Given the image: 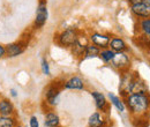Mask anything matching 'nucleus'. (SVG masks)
<instances>
[{
  "label": "nucleus",
  "mask_w": 150,
  "mask_h": 127,
  "mask_svg": "<svg viewBox=\"0 0 150 127\" xmlns=\"http://www.w3.org/2000/svg\"><path fill=\"white\" fill-rule=\"evenodd\" d=\"M29 125H30V127H39V123H38V119H37V117H36V116L30 117Z\"/></svg>",
  "instance_id": "obj_23"
},
{
  "label": "nucleus",
  "mask_w": 150,
  "mask_h": 127,
  "mask_svg": "<svg viewBox=\"0 0 150 127\" xmlns=\"http://www.w3.org/2000/svg\"><path fill=\"white\" fill-rule=\"evenodd\" d=\"M59 96H60V91L56 87H49L47 90L45 91V99L46 103L51 106H56L59 103Z\"/></svg>",
  "instance_id": "obj_8"
},
{
  "label": "nucleus",
  "mask_w": 150,
  "mask_h": 127,
  "mask_svg": "<svg viewBox=\"0 0 150 127\" xmlns=\"http://www.w3.org/2000/svg\"><path fill=\"white\" fill-rule=\"evenodd\" d=\"M99 53H100V50L98 46H96L94 44H88L84 50V58H96V57H99Z\"/></svg>",
  "instance_id": "obj_18"
},
{
  "label": "nucleus",
  "mask_w": 150,
  "mask_h": 127,
  "mask_svg": "<svg viewBox=\"0 0 150 127\" xmlns=\"http://www.w3.org/2000/svg\"><path fill=\"white\" fill-rule=\"evenodd\" d=\"M15 127H22V126H20V125H16V126H15Z\"/></svg>",
  "instance_id": "obj_28"
},
{
  "label": "nucleus",
  "mask_w": 150,
  "mask_h": 127,
  "mask_svg": "<svg viewBox=\"0 0 150 127\" xmlns=\"http://www.w3.org/2000/svg\"><path fill=\"white\" fill-rule=\"evenodd\" d=\"M16 125V116H0V127H15Z\"/></svg>",
  "instance_id": "obj_15"
},
{
  "label": "nucleus",
  "mask_w": 150,
  "mask_h": 127,
  "mask_svg": "<svg viewBox=\"0 0 150 127\" xmlns=\"http://www.w3.org/2000/svg\"><path fill=\"white\" fill-rule=\"evenodd\" d=\"M133 79L129 74H125L121 79V83H120V87L119 89L121 91L122 95H126V94H129L132 89V84H133Z\"/></svg>",
  "instance_id": "obj_13"
},
{
  "label": "nucleus",
  "mask_w": 150,
  "mask_h": 127,
  "mask_svg": "<svg viewBox=\"0 0 150 127\" xmlns=\"http://www.w3.org/2000/svg\"><path fill=\"white\" fill-rule=\"evenodd\" d=\"M91 97L94 98L95 101V104H96V108L98 110H104L106 109L108 106V102L105 99V96L102 94V92H98V91H93L91 92Z\"/></svg>",
  "instance_id": "obj_12"
},
{
  "label": "nucleus",
  "mask_w": 150,
  "mask_h": 127,
  "mask_svg": "<svg viewBox=\"0 0 150 127\" xmlns=\"http://www.w3.org/2000/svg\"><path fill=\"white\" fill-rule=\"evenodd\" d=\"M142 2H143V4H146L147 6H149L150 7V0H142Z\"/></svg>",
  "instance_id": "obj_27"
},
{
  "label": "nucleus",
  "mask_w": 150,
  "mask_h": 127,
  "mask_svg": "<svg viewBox=\"0 0 150 127\" xmlns=\"http://www.w3.org/2000/svg\"><path fill=\"white\" fill-rule=\"evenodd\" d=\"M79 38L77 31L75 29H66L65 31H62L59 37H58V42L60 45L66 46V48H72L76 43Z\"/></svg>",
  "instance_id": "obj_3"
},
{
  "label": "nucleus",
  "mask_w": 150,
  "mask_h": 127,
  "mask_svg": "<svg viewBox=\"0 0 150 127\" xmlns=\"http://www.w3.org/2000/svg\"><path fill=\"white\" fill-rule=\"evenodd\" d=\"M0 116H15V108L8 98H0Z\"/></svg>",
  "instance_id": "obj_9"
},
{
  "label": "nucleus",
  "mask_w": 150,
  "mask_h": 127,
  "mask_svg": "<svg viewBox=\"0 0 150 127\" xmlns=\"http://www.w3.org/2000/svg\"><path fill=\"white\" fill-rule=\"evenodd\" d=\"M147 86L144 84V82L142 81H137V80H134L133 81V84H132V89L131 92L132 94H142L144 95L147 92Z\"/></svg>",
  "instance_id": "obj_17"
},
{
  "label": "nucleus",
  "mask_w": 150,
  "mask_h": 127,
  "mask_svg": "<svg viewBox=\"0 0 150 127\" xmlns=\"http://www.w3.org/2000/svg\"><path fill=\"white\" fill-rule=\"evenodd\" d=\"M109 97H110V99H111V103H112L113 105L117 108L118 111H120V112H125V104L122 103V101L119 98V97H117L115 95H113V94H109Z\"/></svg>",
  "instance_id": "obj_19"
},
{
  "label": "nucleus",
  "mask_w": 150,
  "mask_h": 127,
  "mask_svg": "<svg viewBox=\"0 0 150 127\" xmlns=\"http://www.w3.org/2000/svg\"><path fill=\"white\" fill-rule=\"evenodd\" d=\"M132 13L139 18H150V7L147 6L143 2H139V4H134L131 6Z\"/></svg>",
  "instance_id": "obj_6"
},
{
  "label": "nucleus",
  "mask_w": 150,
  "mask_h": 127,
  "mask_svg": "<svg viewBox=\"0 0 150 127\" xmlns=\"http://www.w3.org/2000/svg\"><path fill=\"white\" fill-rule=\"evenodd\" d=\"M90 40L96 46H98L100 49H106L109 46V44H110L111 38L108 35H104V34H100V33H94L90 36Z\"/></svg>",
  "instance_id": "obj_7"
},
{
  "label": "nucleus",
  "mask_w": 150,
  "mask_h": 127,
  "mask_svg": "<svg viewBox=\"0 0 150 127\" xmlns=\"http://www.w3.org/2000/svg\"><path fill=\"white\" fill-rule=\"evenodd\" d=\"M0 98H1V97H0Z\"/></svg>",
  "instance_id": "obj_29"
},
{
  "label": "nucleus",
  "mask_w": 150,
  "mask_h": 127,
  "mask_svg": "<svg viewBox=\"0 0 150 127\" xmlns=\"http://www.w3.org/2000/svg\"><path fill=\"white\" fill-rule=\"evenodd\" d=\"M4 57H6V49H5V45L0 43V59H2Z\"/></svg>",
  "instance_id": "obj_24"
},
{
  "label": "nucleus",
  "mask_w": 150,
  "mask_h": 127,
  "mask_svg": "<svg viewBox=\"0 0 150 127\" xmlns=\"http://www.w3.org/2000/svg\"><path fill=\"white\" fill-rule=\"evenodd\" d=\"M88 125H89V127H102L103 126V125H104V119H103L102 114L98 113V112L93 113V114L89 117Z\"/></svg>",
  "instance_id": "obj_16"
},
{
  "label": "nucleus",
  "mask_w": 150,
  "mask_h": 127,
  "mask_svg": "<svg viewBox=\"0 0 150 127\" xmlns=\"http://www.w3.org/2000/svg\"><path fill=\"white\" fill-rule=\"evenodd\" d=\"M9 94H11V96H12V97H14V98H15V97H18V91L15 90L14 88H11V89H9Z\"/></svg>",
  "instance_id": "obj_25"
},
{
  "label": "nucleus",
  "mask_w": 150,
  "mask_h": 127,
  "mask_svg": "<svg viewBox=\"0 0 150 127\" xmlns=\"http://www.w3.org/2000/svg\"><path fill=\"white\" fill-rule=\"evenodd\" d=\"M40 68H42V72L44 75H50L51 71H50V65H49V61L46 60V58H43L42 61H40Z\"/></svg>",
  "instance_id": "obj_21"
},
{
  "label": "nucleus",
  "mask_w": 150,
  "mask_h": 127,
  "mask_svg": "<svg viewBox=\"0 0 150 127\" xmlns=\"http://www.w3.org/2000/svg\"><path fill=\"white\" fill-rule=\"evenodd\" d=\"M109 46L111 48L113 52H124V51L127 50V45H126L125 40L119 38V37H113L110 40Z\"/></svg>",
  "instance_id": "obj_11"
},
{
  "label": "nucleus",
  "mask_w": 150,
  "mask_h": 127,
  "mask_svg": "<svg viewBox=\"0 0 150 127\" xmlns=\"http://www.w3.org/2000/svg\"><path fill=\"white\" fill-rule=\"evenodd\" d=\"M44 124L46 127H58L60 124V119L54 112H47L45 114Z\"/></svg>",
  "instance_id": "obj_14"
},
{
  "label": "nucleus",
  "mask_w": 150,
  "mask_h": 127,
  "mask_svg": "<svg viewBox=\"0 0 150 127\" xmlns=\"http://www.w3.org/2000/svg\"><path fill=\"white\" fill-rule=\"evenodd\" d=\"M129 57L126 55L125 52H114L111 64L114 68L120 70V71H125L128 68L129 66Z\"/></svg>",
  "instance_id": "obj_5"
},
{
  "label": "nucleus",
  "mask_w": 150,
  "mask_h": 127,
  "mask_svg": "<svg viewBox=\"0 0 150 127\" xmlns=\"http://www.w3.org/2000/svg\"><path fill=\"white\" fill-rule=\"evenodd\" d=\"M27 46H28V43L23 42V40H19V42H14V43L7 44V45H5L6 57H8V58H16V57L21 55L25 51Z\"/></svg>",
  "instance_id": "obj_2"
},
{
  "label": "nucleus",
  "mask_w": 150,
  "mask_h": 127,
  "mask_svg": "<svg viewBox=\"0 0 150 127\" xmlns=\"http://www.w3.org/2000/svg\"><path fill=\"white\" fill-rule=\"evenodd\" d=\"M127 105L132 113L142 114L149 108V99L146 95L142 94H131L127 97Z\"/></svg>",
  "instance_id": "obj_1"
},
{
  "label": "nucleus",
  "mask_w": 150,
  "mask_h": 127,
  "mask_svg": "<svg viewBox=\"0 0 150 127\" xmlns=\"http://www.w3.org/2000/svg\"><path fill=\"white\" fill-rule=\"evenodd\" d=\"M141 29H142V31L146 35L150 36V18L142 20V22H141Z\"/></svg>",
  "instance_id": "obj_22"
},
{
  "label": "nucleus",
  "mask_w": 150,
  "mask_h": 127,
  "mask_svg": "<svg viewBox=\"0 0 150 127\" xmlns=\"http://www.w3.org/2000/svg\"><path fill=\"white\" fill-rule=\"evenodd\" d=\"M49 18V12H47V7H46V2L45 0H40L39 5L36 11V18L34 22V27L36 29H40L47 21Z\"/></svg>",
  "instance_id": "obj_4"
},
{
  "label": "nucleus",
  "mask_w": 150,
  "mask_h": 127,
  "mask_svg": "<svg viewBox=\"0 0 150 127\" xmlns=\"http://www.w3.org/2000/svg\"><path fill=\"white\" fill-rule=\"evenodd\" d=\"M128 2L131 5H134V4H139V2H142V0H128Z\"/></svg>",
  "instance_id": "obj_26"
},
{
  "label": "nucleus",
  "mask_w": 150,
  "mask_h": 127,
  "mask_svg": "<svg viewBox=\"0 0 150 127\" xmlns=\"http://www.w3.org/2000/svg\"><path fill=\"white\" fill-rule=\"evenodd\" d=\"M114 52H113L111 49H104L103 51H100L99 53V58L104 61V62H111Z\"/></svg>",
  "instance_id": "obj_20"
},
{
  "label": "nucleus",
  "mask_w": 150,
  "mask_h": 127,
  "mask_svg": "<svg viewBox=\"0 0 150 127\" xmlns=\"http://www.w3.org/2000/svg\"><path fill=\"white\" fill-rule=\"evenodd\" d=\"M64 87L66 89H72V90H82V89H84V82L81 77L73 76L65 82Z\"/></svg>",
  "instance_id": "obj_10"
}]
</instances>
